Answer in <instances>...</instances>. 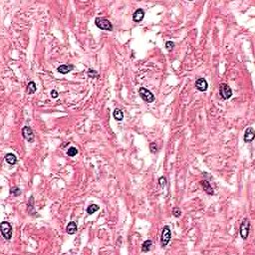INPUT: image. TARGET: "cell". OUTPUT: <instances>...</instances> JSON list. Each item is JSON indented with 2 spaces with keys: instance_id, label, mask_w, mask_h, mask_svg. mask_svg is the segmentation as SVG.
<instances>
[{
  "instance_id": "obj_1",
  "label": "cell",
  "mask_w": 255,
  "mask_h": 255,
  "mask_svg": "<svg viewBox=\"0 0 255 255\" xmlns=\"http://www.w3.org/2000/svg\"><path fill=\"white\" fill-rule=\"evenodd\" d=\"M95 24L98 28H100L101 30L105 31H112L113 30V25L108 19H106L104 17H97L95 19Z\"/></svg>"
},
{
  "instance_id": "obj_2",
  "label": "cell",
  "mask_w": 255,
  "mask_h": 255,
  "mask_svg": "<svg viewBox=\"0 0 255 255\" xmlns=\"http://www.w3.org/2000/svg\"><path fill=\"white\" fill-rule=\"evenodd\" d=\"M0 230H1V234L6 240H10L12 237V226L9 222L3 221L0 224Z\"/></svg>"
},
{
  "instance_id": "obj_3",
  "label": "cell",
  "mask_w": 255,
  "mask_h": 255,
  "mask_svg": "<svg viewBox=\"0 0 255 255\" xmlns=\"http://www.w3.org/2000/svg\"><path fill=\"white\" fill-rule=\"evenodd\" d=\"M172 238V232H170V228L169 225H164L161 231V236H160V242L161 245L164 247L169 244V242Z\"/></svg>"
},
{
  "instance_id": "obj_4",
  "label": "cell",
  "mask_w": 255,
  "mask_h": 255,
  "mask_svg": "<svg viewBox=\"0 0 255 255\" xmlns=\"http://www.w3.org/2000/svg\"><path fill=\"white\" fill-rule=\"evenodd\" d=\"M249 230H250V221L247 218H244L243 221L240 224V228H239V233H240L242 239L246 240L248 235H249Z\"/></svg>"
},
{
  "instance_id": "obj_5",
  "label": "cell",
  "mask_w": 255,
  "mask_h": 255,
  "mask_svg": "<svg viewBox=\"0 0 255 255\" xmlns=\"http://www.w3.org/2000/svg\"><path fill=\"white\" fill-rule=\"evenodd\" d=\"M219 95L221 96L223 100H228V99L232 96V90L227 85V84L223 83L219 85Z\"/></svg>"
},
{
  "instance_id": "obj_6",
  "label": "cell",
  "mask_w": 255,
  "mask_h": 255,
  "mask_svg": "<svg viewBox=\"0 0 255 255\" xmlns=\"http://www.w3.org/2000/svg\"><path fill=\"white\" fill-rule=\"evenodd\" d=\"M139 94H140L141 98H142L145 102H147V103H153V102L154 101V96L153 93H152L151 91H148V89L144 88V87L140 88V90H139Z\"/></svg>"
},
{
  "instance_id": "obj_7",
  "label": "cell",
  "mask_w": 255,
  "mask_h": 255,
  "mask_svg": "<svg viewBox=\"0 0 255 255\" xmlns=\"http://www.w3.org/2000/svg\"><path fill=\"white\" fill-rule=\"evenodd\" d=\"M22 135H23V138L25 139L27 142H34V133H33V130L30 127L26 126V127L23 128Z\"/></svg>"
},
{
  "instance_id": "obj_8",
  "label": "cell",
  "mask_w": 255,
  "mask_h": 255,
  "mask_svg": "<svg viewBox=\"0 0 255 255\" xmlns=\"http://www.w3.org/2000/svg\"><path fill=\"white\" fill-rule=\"evenodd\" d=\"M195 87H196V89L198 90V91L205 92L208 88V84H207L205 79H203V78H200V79H197L196 81H195Z\"/></svg>"
},
{
  "instance_id": "obj_9",
  "label": "cell",
  "mask_w": 255,
  "mask_h": 255,
  "mask_svg": "<svg viewBox=\"0 0 255 255\" xmlns=\"http://www.w3.org/2000/svg\"><path fill=\"white\" fill-rule=\"evenodd\" d=\"M255 138V133H254V129L253 128H247L246 130L244 133V142H253V140Z\"/></svg>"
},
{
  "instance_id": "obj_10",
  "label": "cell",
  "mask_w": 255,
  "mask_h": 255,
  "mask_svg": "<svg viewBox=\"0 0 255 255\" xmlns=\"http://www.w3.org/2000/svg\"><path fill=\"white\" fill-rule=\"evenodd\" d=\"M200 184H201V186H202L203 190L206 192L207 194H209V195H213L214 194L213 188H211V185H210V183H209L208 180H201Z\"/></svg>"
},
{
  "instance_id": "obj_11",
  "label": "cell",
  "mask_w": 255,
  "mask_h": 255,
  "mask_svg": "<svg viewBox=\"0 0 255 255\" xmlns=\"http://www.w3.org/2000/svg\"><path fill=\"white\" fill-rule=\"evenodd\" d=\"M145 16V11L142 10V8H139L138 10H136L135 13L133 14V20L135 22H141V21L144 19Z\"/></svg>"
},
{
  "instance_id": "obj_12",
  "label": "cell",
  "mask_w": 255,
  "mask_h": 255,
  "mask_svg": "<svg viewBox=\"0 0 255 255\" xmlns=\"http://www.w3.org/2000/svg\"><path fill=\"white\" fill-rule=\"evenodd\" d=\"M73 69H74L73 65H66V64H64V65H61V66H59L57 71L60 74H68L69 72H71V71H72Z\"/></svg>"
},
{
  "instance_id": "obj_13",
  "label": "cell",
  "mask_w": 255,
  "mask_h": 255,
  "mask_svg": "<svg viewBox=\"0 0 255 255\" xmlns=\"http://www.w3.org/2000/svg\"><path fill=\"white\" fill-rule=\"evenodd\" d=\"M28 213H29L31 216L36 215L35 207H34V197L33 196H30L29 201H28Z\"/></svg>"
},
{
  "instance_id": "obj_14",
  "label": "cell",
  "mask_w": 255,
  "mask_h": 255,
  "mask_svg": "<svg viewBox=\"0 0 255 255\" xmlns=\"http://www.w3.org/2000/svg\"><path fill=\"white\" fill-rule=\"evenodd\" d=\"M77 224L74 221H71V222H69L68 223V225H67V232H68V234H70V235H72V234H75V233L77 232Z\"/></svg>"
},
{
  "instance_id": "obj_15",
  "label": "cell",
  "mask_w": 255,
  "mask_h": 255,
  "mask_svg": "<svg viewBox=\"0 0 255 255\" xmlns=\"http://www.w3.org/2000/svg\"><path fill=\"white\" fill-rule=\"evenodd\" d=\"M5 160H6V163H7L8 164H10V166H14V164L17 163V158L13 154H6L5 155Z\"/></svg>"
},
{
  "instance_id": "obj_16",
  "label": "cell",
  "mask_w": 255,
  "mask_h": 255,
  "mask_svg": "<svg viewBox=\"0 0 255 255\" xmlns=\"http://www.w3.org/2000/svg\"><path fill=\"white\" fill-rule=\"evenodd\" d=\"M152 245H153V241H152L151 239H148V240H146L144 243H142V252H148V251L151 250Z\"/></svg>"
},
{
  "instance_id": "obj_17",
  "label": "cell",
  "mask_w": 255,
  "mask_h": 255,
  "mask_svg": "<svg viewBox=\"0 0 255 255\" xmlns=\"http://www.w3.org/2000/svg\"><path fill=\"white\" fill-rule=\"evenodd\" d=\"M113 116H114V119L116 121H122L124 119V113L120 109H116L113 113Z\"/></svg>"
},
{
  "instance_id": "obj_18",
  "label": "cell",
  "mask_w": 255,
  "mask_h": 255,
  "mask_svg": "<svg viewBox=\"0 0 255 255\" xmlns=\"http://www.w3.org/2000/svg\"><path fill=\"white\" fill-rule=\"evenodd\" d=\"M27 91H28L29 94H34V93L36 92V84H35V82H33V81H30V82L28 83Z\"/></svg>"
},
{
  "instance_id": "obj_19",
  "label": "cell",
  "mask_w": 255,
  "mask_h": 255,
  "mask_svg": "<svg viewBox=\"0 0 255 255\" xmlns=\"http://www.w3.org/2000/svg\"><path fill=\"white\" fill-rule=\"evenodd\" d=\"M99 208H100V207H99L97 204H91V205H89L88 208H87V213L91 215V214L95 213L96 211H98Z\"/></svg>"
},
{
  "instance_id": "obj_20",
  "label": "cell",
  "mask_w": 255,
  "mask_h": 255,
  "mask_svg": "<svg viewBox=\"0 0 255 255\" xmlns=\"http://www.w3.org/2000/svg\"><path fill=\"white\" fill-rule=\"evenodd\" d=\"M10 194L12 195H14V196H19L21 194V189L19 188H17V186H13L10 189Z\"/></svg>"
},
{
  "instance_id": "obj_21",
  "label": "cell",
  "mask_w": 255,
  "mask_h": 255,
  "mask_svg": "<svg viewBox=\"0 0 255 255\" xmlns=\"http://www.w3.org/2000/svg\"><path fill=\"white\" fill-rule=\"evenodd\" d=\"M77 154H78V150H77L75 147H71V148H68L67 154L69 155V157H75Z\"/></svg>"
},
{
  "instance_id": "obj_22",
  "label": "cell",
  "mask_w": 255,
  "mask_h": 255,
  "mask_svg": "<svg viewBox=\"0 0 255 255\" xmlns=\"http://www.w3.org/2000/svg\"><path fill=\"white\" fill-rule=\"evenodd\" d=\"M87 74H88V77H90V78L98 77V72L96 70H93V69H89L88 72H87Z\"/></svg>"
},
{
  "instance_id": "obj_23",
  "label": "cell",
  "mask_w": 255,
  "mask_h": 255,
  "mask_svg": "<svg viewBox=\"0 0 255 255\" xmlns=\"http://www.w3.org/2000/svg\"><path fill=\"white\" fill-rule=\"evenodd\" d=\"M158 184H160V188H164L166 184V179L164 176H161V178H160V179H158Z\"/></svg>"
},
{
  "instance_id": "obj_24",
  "label": "cell",
  "mask_w": 255,
  "mask_h": 255,
  "mask_svg": "<svg viewBox=\"0 0 255 255\" xmlns=\"http://www.w3.org/2000/svg\"><path fill=\"white\" fill-rule=\"evenodd\" d=\"M172 215L175 217H179L180 215H182V211H180V209L178 207H175L172 209Z\"/></svg>"
},
{
  "instance_id": "obj_25",
  "label": "cell",
  "mask_w": 255,
  "mask_h": 255,
  "mask_svg": "<svg viewBox=\"0 0 255 255\" xmlns=\"http://www.w3.org/2000/svg\"><path fill=\"white\" fill-rule=\"evenodd\" d=\"M150 150L153 154H155L158 152V147H157V144L155 142H152L151 146H150Z\"/></svg>"
},
{
  "instance_id": "obj_26",
  "label": "cell",
  "mask_w": 255,
  "mask_h": 255,
  "mask_svg": "<svg viewBox=\"0 0 255 255\" xmlns=\"http://www.w3.org/2000/svg\"><path fill=\"white\" fill-rule=\"evenodd\" d=\"M173 47H175V43H173L172 41H167V42L166 43V48L169 51L172 50Z\"/></svg>"
},
{
  "instance_id": "obj_27",
  "label": "cell",
  "mask_w": 255,
  "mask_h": 255,
  "mask_svg": "<svg viewBox=\"0 0 255 255\" xmlns=\"http://www.w3.org/2000/svg\"><path fill=\"white\" fill-rule=\"evenodd\" d=\"M51 96H52V98H58V92L56 91V90H52Z\"/></svg>"
}]
</instances>
